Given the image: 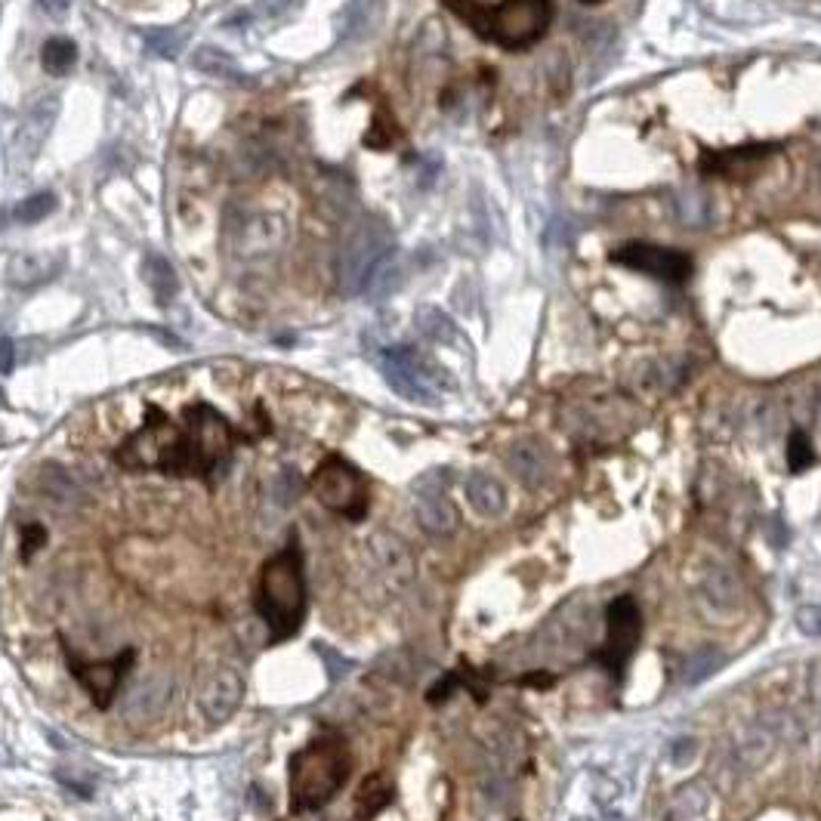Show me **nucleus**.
<instances>
[{
	"label": "nucleus",
	"mask_w": 821,
	"mask_h": 821,
	"mask_svg": "<svg viewBox=\"0 0 821 821\" xmlns=\"http://www.w3.org/2000/svg\"><path fill=\"white\" fill-rule=\"evenodd\" d=\"M414 325H417V331H420L426 340H433V343H451V340H454V325H451V318H448L442 309H436V306H423V309H417Z\"/></svg>",
	"instance_id": "c756f323"
},
{
	"label": "nucleus",
	"mask_w": 821,
	"mask_h": 821,
	"mask_svg": "<svg viewBox=\"0 0 821 821\" xmlns=\"http://www.w3.org/2000/svg\"><path fill=\"white\" fill-rule=\"evenodd\" d=\"M695 754H698V741L689 738V735L676 738V741L670 744V763H673V766H689V763L695 760Z\"/></svg>",
	"instance_id": "e433bc0d"
},
{
	"label": "nucleus",
	"mask_w": 821,
	"mask_h": 821,
	"mask_svg": "<svg viewBox=\"0 0 821 821\" xmlns=\"http://www.w3.org/2000/svg\"><path fill=\"white\" fill-rule=\"evenodd\" d=\"M794 624L800 633L812 636V639H821V605H800L797 615H794Z\"/></svg>",
	"instance_id": "f704fd0d"
},
{
	"label": "nucleus",
	"mask_w": 821,
	"mask_h": 821,
	"mask_svg": "<svg viewBox=\"0 0 821 821\" xmlns=\"http://www.w3.org/2000/svg\"><path fill=\"white\" fill-rule=\"evenodd\" d=\"M59 99L56 96H44L41 102H34L31 105V112H28V118L22 121V127H19V133H16V149L19 152H25V161H31L34 155L41 152V146H44V139H47V133H50V127H53V121L59 118Z\"/></svg>",
	"instance_id": "f3484780"
},
{
	"label": "nucleus",
	"mask_w": 821,
	"mask_h": 821,
	"mask_svg": "<svg viewBox=\"0 0 821 821\" xmlns=\"http://www.w3.org/2000/svg\"><path fill=\"white\" fill-rule=\"evenodd\" d=\"M389 247H392V232L380 220H365L340 247V260H337L340 291L349 297L365 291L371 269L389 254Z\"/></svg>",
	"instance_id": "6e6552de"
},
{
	"label": "nucleus",
	"mask_w": 821,
	"mask_h": 821,
	"mask_svg": "<svg viewBox=\"0 0 821 821\" xmlns=\"http://www.w3.org/2000/svg\"><path fill=\"white\" fill-rule=\"evenodd\" d=\"M241 698H244V683H241L238 670L220 667V670H213L207 676V683L201 686L198 707H201L207 723H226L238 710Z\"/></svg>",
	"instance_id": "2eb2a0df"
},
{
	"label": "nucleus",
	"mask_w": 821,
	"mask_h": 821,
	"mask_svg": "<svg viewBox=\"0 0 821 821\" xmlns=\"http://www.w3.org/2000/svg\"><path fill=\"white\" fill-rule=\"evenodd\" d=\"M581 4H587V7H590V4H599V0H581Z\"/></svg>",
	"instance_id": "c03bdc74"
},
{
	"label": "nucleus",
	"mask_w": 821,
	"mask_h": 821,
	"mask_svg": "<svg viewBox=\"0 0 821 821\" xmlns=\"http://www.w3.org/2000/svg\"><path fill=\"white\" fill-rule=\"evenodd\" d=\"M392 803V781L386 775H371L362 781L359 794H355V815L362 821H371L374 815H380L386 806Z\"/></svg>",
	"instance_id": "a878e982"
},
{
	"label": "nucleus",
	"mask_w": 821,
	"mask_h": 821,
	"mask_svg": "<svg viewBox=\"0 0 821 821\" xmlns=\"http://www.w3.org/2000/svg\"><path fill=\"white\" fill-rule=\"evenodd\" d=\"M44 541H47V531H44L41 525H34V522H31V525H22V550H25V559H28L34 550H38Z\"/></svg>",
	"instance_id": "4c0bfd02"
},
{
	"label": "nucleus",
	"mask_w": 821,
	"mask_h": 821,
	"mask_svg": "<svg viewBox=\"0 0 821 821\" xmlns=\"http://www.w3.org/2000/svg\"><path fill=\"white\" fill-rule=\"evenodd\" d=\"M235 442L238 433L220 411H213L210 405L186 408L183 426H170L161 473L180 479H217V473H223L226 463L232 460Z\"/></svg>",
	"instance_id": "f257e3e1"
},
{
	"label": "nucleus",
	"mask_w": 821,
	"mask_h": 821,
	"mask_svg": "<svg viewBox=\"0 0 821 821\" xmlns=\"http://www.w3.org/2000/svg\"><path fill=\"white\" fill-rule=\"evenodd\" d=\"M288 241V223L281 213L229 207L223 220V247L238 263H263L275 257Z\"/></svg>",
	"instance_id": "39448f33"
},
{
	"label": "nucleus",
	"mask_w": 821,
	"mask_h": 821,
	"mask_svg": "<svg viewBox=\"0 0 821 821\" xmlns=\"http://www.w3.org/2000/svg\"><path fill=\"white\" fill-rule=\"evenodd\" d=\"M142 41H146V47L161 56V59H176L183 50V34L180 31H170V28H161V31H146L142 34Z\"/></svg>",
	"instance_id": "2f4dec72"
},
{
	"label": "nucleus",
	"mask_w": 821,
	"mask_h": 821,
	"mask_svg": "<svg viewBox=\"0 0 821 821\" xmlns=\"http://www.w3.org/2000/svg\"><path fill=\"white\" fill-rule=\"evenodd\" d=\"M710 815V794L704 784L692 781L686 788L676 791L673 806H670V821H707Z\"/></svg>",
	"instance_id": "bb28decb"
},
{
	"label": "nucleus",
	"mask_w": 821,
	"mask_h": 821,
	"mask_svg": "<svg viewBox=\"0 0 821 821\" xmlns=\"http://www.w3.org/2000/svg\"><path fill=\"white\" fill-rule=\"evenodd\" d=\"M365 559L371 565V571L386 581L392 590H399L405 584H411L414 578V556L408 550V544L392 531H374L368 544H365Z\"/></svg>",
	"instance_id": "9b49d317"
},
{
	"label": "nucleus",
	"mask_w": 821,
	"mask_h": 821,
	"mask_svg": "<svg viewBox=\"0 0 821 821\" xmlns=\"http://www.w3.org/2000/svg\"><path fill=\"white\" fill-rule=\"evenodd\" d=\"M510 470L516 473L519 482H525L528 488H541L550 482V454L541 442H516L507 454Z\"/></svg>",
	"instance_id": "a211bd4d"
},
{
	"label": "nucleus",
	"mask_w": 821,
	"mask_h": 821,
	"mask_svg": "<svg viewBox=\"0 0 821 821\" xmlns=\"http://www.w3.org/2000/svg\"><path fill=\"white\" fill-rule=\"evenodd\" d=\"M59 272V257L56 254H16L7 263V281L19 291L41 288L44 281H50Z\"/></svg>",
	"instance_id": "6ab92c4d"
},
{
	"label": "nucleus",
	"mask_w": 821,
	"mask_h": 821,
	"mask_svg": "<svg viewBox=\"0 0 821 821\" xmlns=\"http://www.w3.org/2000/svg\"><path fill=\"white\" fill-rule=\"evenodd\" d=\"M454 689H457V676H454V673H445L442 680L436 683V689H430V701L439 704V701H445Z\"/></svg>",
	"instance_id": "58836bf2"
},
{
	"label": "nucleus",
	"mask_w": 821,
	"mask_h": 821,
	"mask_svg": "<svg viewBox=\"0 0 821 821\" xmlns=\"http://www.w3.org/2000/svg\"><path fill=\"white\" fill-rule=\"evenodd\" d=\"M41 491L50 497L53 504H59V507H81L87 501L84 488L75 479H71L62 467H56V463L44 467V473H41Z\"/></svg>",
	"instance_id": "5701e85b"
},
{
	"label": "nucleus",
	"mask_w": 821,
	"mask_h": 821,
	"mask_svg": "<svg viewBox=\"0 0 821 821\" xmlns=\"http://www.w3.org/2000/svg\"><path fill=\"white\" fill-rule=\"evenodd\" d=\"M377 10H380V0H352L349 4V25L352 28L371 25L377 19Z\"/></svg>",
	"instance_id": "c9c22d12"
},
{
	"label": "nucleus",
	"mask_w": 821,
	"mask_h": 821,
	"mask_svg": "<svg viewBox=\"0 0 821 821\" xmlns=\"http://www.w3.org/2000/svg\"><path fill=\"white\" fill-rule=\"evenodd\" d=\"M0 405H4V392H0Z\"/></svg>",
	"instance_id": "a18cd8bd"
},
{
	"label": "nucleus",
	"mask_w": 821,
	"mask_h": 821,
	"mask_svg": "<svg viewBox=\"0 0 821 821\" xmlns=\"http://www.w3.org/2000/svg\"><path fill=\"white\" fill-rule=\"evenodd\" d=\"M297 494H300V476H297V473L284 470V473H278V476L272 479V497H275V501H278L281 507H284V504H291Z\"/></svg>",
	"instance_id": "72a5a7b5"
},
{
	"label": "nucleus",
	"mask_w": 821,
	"mask_h": 821,
	"mask_svg": "<svg viewBox=\"0 0 821 821\" xmlns=\"http://www.w3.org/2000/svg\"><path fill=\"white\" fill-rule=\"evenodd\" d=\"M402 281H405L402 263H399L396 257H392V254H386V257L371 269V275H368V281H365V291H368L371 300H386V297H392V294H396V291L402 288Z\"/></svg>",
	"instance_id": "cd10ccee"
},
{
	"label": "nucleus",
	"mask_w": 821,
	"mask_h": 821,
	"mask_svg": "<svg viewBox=\"0 0 821 821\" xmlns=\"http://www.w3.org/2000/svg\"><path fill=\"white\" fill-rule=\"evenodd\" d=\"M642 639V612L633 596H615L605 609V642L596 652V661L621 680L636 646Z\"/></svg>",
	"instance_id": "1a4fd4ad"
},
{
	"label": "nucleus",
	"mask_w": 821,
	"mask_h": 821,
	"mask_svg": "<svg viewBox=\"0 0 821 821\" xmlns=\"http://www.w3.org/2000/svg\"><path fill=\"white\" fill-rule=\"evenodd\" d=\"M383 377L392 386V392H399L402 399L417 402V405H433L436 392L448 383L442 368L433 365L423 352L414 346H396L383 355Z\"/></svg>",
	"instance_id": "0eeeda50"
},
{
	"label": "nucleus",
	"mask_w": 821,
	"mask_h": 821,
	"mask_svg": "<svg viewBox=\"0 0 821 821\" xmlns=\"http://www.w3.org/2000/svg\"><path fill=\"white\" fill-rule=\"evenodd\" d=\"M522 686H553V676L550 673H531V676H522Z\"/></svg>",
	"instance_id": "37998d69"
},
{
	"label": "nucleus",
	"mask_w": 821,
	"mask_h": 821,
	"mask_svg": "<svg viewBox=\"0 0 821 821\" xmlns=\"http://www.w3.org/2000/svg\"><path fill=\"white\" fill-rule=\"evenodd\" d=\"M612 260L624 269L652 275L667 284H686L692 278V260L683 251H673V247H661L652 241H627L612 251Z\"/></svg>",
	"instance_id": "9d476101"
},
{
	"label": "nucleus",
	"mask_w": 821,
	"mask_h": 821,
	"mask_svg": "<svg viewBox=\"0 0 821 821\" xmlns=\"http://www.w3.org/2000/svg\"><path fill=\"white\" fill-rule=\"evenodd\" d=\"M720 667H726L723 649L720 646H701V649H695L683 658L680 680L686 686H698V683H707L713 673H720Z\"/></svg>",
	"instance_id": "b1692460"
},
{
	"label": "nucleus",
	"mask_w": 821,
	"mask_h": 821,
	"mask_svg": "<svg viewBox=\"0 0 821 821\" xmlns=\"http://www.w3.org/2000/svg\"><path fill=\"white\" fill-rule=\"evenodd\" d=\"M142 278H146L149 291L155 294L158 303H170L176 297V291H180V278H176V269L161 254H149L146 260H142Z\"/></svg>",
	"instance_id": "393cba45"
},
{
	"label": "nucleus",
	"mask_w": 821,
	"mask_h": 821,
	"mask_svg": "<svg viewBox=\"0 0 821 821\" xmlns=\"http://www.w3.org/2000/svg\"><path fill=\"white\" fill-rule=\"evenodd\" d=\"M698 593H701V602L710 605V609L720 612V615H735L741 605H744V587H741L735 571L729 565H723V562L701 565V571H698Z\"/></svg>",
	"instance_id": "dca6fc26"
},
{
	"label": "nucleus",
	"mask_w": 821,
	"mask_h": 821,
	"mask_svg": "<svg viewBox=\"0 0 821 821\" xmlns=\"http://www.w3.org/2000/svg\"><path fill=\"white\" fill-rule=\"evenodd\" d=\"M288 4H291V0H260L257 13L266 16V19H275V16H281L284 10H288Z\"/></svg>",
	"instance_id": "79ce46f5"
},
{
	"label": "nucleus",
	"mask_w": 821,
	"mask_h": 821,
	"mask_svg": "<svg viewBox=\"0 0 821 821\" xmlns=\"http://www.w3.org/2000/svg\"><path fill=\"white\" fill-rule=\"evenodd\" d=\"M312 488H315V497L321 501V507H328L331 513L346 516L352 522L365 519V513H368V482L349 460H343L337 454L321 460L315 476H312Z\"/></svg>",
	"instance_id": "423d86ee"
},
{
	"label": "nucleus",
	"mask_w": 821,
	"mask_h": 821,
	"mask_svg": "<svg viewBox=\"0 0 821 821\" xmlns=\"http://www.w3.org/2000/svg\"><path fill=\"white\" fill-rule=\"evenodd\" d=\"M352 760L346 741L337 735H318L291 757V809L312 812L331 803L349 778Z\"/></svg>",
	"instance_id": "20e7f679"
},
{
	"label": "nucleus",
	"mask_w": 821,
	"mask_h": 821,
	"mask_svg": "<svg viewBox=\"0 0 821 821\" xmlns=\"http://www.w3.org/2000/svg\"><path fill=\"white\" fill-rule=\"evenodd\" d=\"M53 210H56V195L53 192H34L25 201H19L16 220L25 223V226H31V223L47 220V213H53Z\"/></svg>",
	"instance_id": "7c9ffc66"
},
{
	"label": "nucleus",
	"mask_w": 821,
	"mask_h": 821,
	"mask_svg": "<svg viewBox=\"0 0 821 821\" xmlns=\"http://www.w3.org/2000/svg\"><path fill=\"white\" fill-rule=\"evenodd\" d=\"M775 152V146H738L726 152H704V173H720V176H741L744 170H751L754 164L766 161Z\"/></svg>",
	"instance_id": "aec40b11"
},
{
	"label": "nucleus",
	"mask_w": 821,
	"mask_h": 821,
	"mask_svg": "<svg viewBox=\"0 0 821 821\" xmlns=\"http://www.w3.org/2000/svg\"><path fill=\"white\" fill-rule=\"evenodd\" d=\"M170 698H173V673L155 670L124 695L121 713H124L127 723H149V720L161 717L164 707L170 704Z\"/></svg>",
	"instance_id": "4468645a"
},
{
	"label": "nucleus",
	"mask_w": 821,
	"mask_h": 821,
	"mask_svg": "<svg viewBox=\"0 0 821 821\" xmlns=\"http://www.w3.org/2000/svg\"><path fill=\"white\" fill-rule=\"evenodd\" d=\"M133 658H136V652L127 649L124 655H118L112 661L87 664V661H81V658H75V655L68 652V667H71V673L78 676V683L90 692L93 704L109 707V701L115 698V692H118V686L124 680V673L133 667Z\"/></svg>",
	"instance_id": "f8f14e48"
},
{
	"label": "nucleus",
	"mask_w": 821,
	"mask_h": 821,
	"mask_svg": "<svg viewBox=\"0 0 821 821\" xmlns=\"http://www.w3.org/2000/svg\"><path fill=\"white\" fill-rule=\"evenodd\" d=\"M442 4L467 22L482 41L510 53L538 44L553 19L550 0H501L494 7H485L479 0H442Z\"/></svg>",
	"instance_id": "f03ea898"
},
{
	"label": "nucleus",
	"mask_w": 821,
	"mask_h": 821,
	"mask_svg": "<svg viewBox=\"0 0 821 821\" xmlns=\"http://www.w3.org/2000/svg\"><path fill=\"white\" fill-rule=\"evenodd\" d=\"M192 68L201 71V75L213 78V81H226V84H244L247 75L241 71V65L220 47H210V44H201L195 47L192 53Z\"/></svg>",
	"instance_id": "4be33fe9"
},
{
	"label": "nucleus",
	"mask_w": 821,
	"mask_h": 821,
	"mask_svg": "<svg viewBox=\"0 0 821 821\" xmlns=\"http://www.w3.org/2000/svg\"><path fill=\"white\" fill-rule=\"evenodd\" d=\"M13 362H16V346H13L10 337H4L0 340V374H10Z\"/></svg>",
	"instance_id": "a19ab883"
},
{
	"label": "nucleus",
	"mask_w": 821,
	"mask_h": 821,
	"mask_svg": "<svg viewBox=\"0 0 821 821\" xmlns=\"http://www.w3.org/2000/svg\"><path fill=\"white\" fill-rule=\"evenodd\" d=\"M257 609L269 624L272 639H288L300 630L306 615V575L297 538L263 565Z\"/></svg>",
	"instance_id": "7ed1b4c3"
},
{
	"label": "nucleus",
	"mask_w": 821,
	"mask_h": 821,
	"mask_svg": "<svg viewBox=\"0 0 821 821\" xmlns=\"http://www.w3.org/2000/svg\"><path fill=\"white\" fill-rule=\"evenodd\" d=\"M463 491H467L470 507L479 516H485V519H497V516L507 510V491H504V485L497 482L494 476H488V473H473L467 479V485H463Z\"/></svg>",
	"instance_id": "412c9836"
},
{
	"label": "nucleus",
	"mask_w": 821,
	"mask_h": 821,
	"mask_svg": "<svg viewBox=\"0 0 821 821\" xmlns=\"http://www.w3.org/2000/svg\"><path fill=\"white\" fill-rule=\"evenodd\" d=\"M75 62H78V47H75V41H68V38H50L41 50V65H44L47 75L62 78V75H68Z\"/></svg>",
	"instance_id": "c85d7f7f"
},
{
	"label": "nucleus",
	"mask_w": 821,
	"mask_h": 821,
	"mask_svg": "<svg viewBox=\"0 0 821 821\" xmlns=\"http://www.w3.org/2000/svg\"><path fill=\"white\" fill-rule=\"evenodd\" d=\"M815 463V451H812V442L803 430H794L791 439H788V470L791 473H806Z\"/></svg>",
	"instance_id": "473e14b6"
},
{
	"label": "nucleus",
	"mask_w": 821,
	"mask_h": 821,
	"mask_svg": "<svg viewBox=\"0 0 821 821\" xmlns=\"http://www.w3.org/2000/svg\"><path fill=\"white\" fill-rule=\"evenodd\" d=\"M38 7L50 16V19H65L71 10V0H38Z\"/></svg>",
	"instance_id": "ea45409f"
},
{
	"label": "nucleus",
	"mask_w": 821,
	"mask_h": 821,
	"mask_svg": "<svg viewBox=\"0 0 821 821\" xmlns=\"http://www.w3.org/2000/svg\"><path fill=\"white\" fill-rule=\"evenodd\" d=\"M414 516L420 528L433 538H448L457 531V510L451 504V497L445 494L442 482L436 476H423L417 485V501H414Z\"/></svg>",
	"instance_id": "ddd939ff"
}]
</instances>
